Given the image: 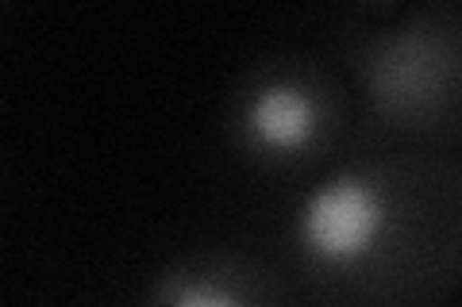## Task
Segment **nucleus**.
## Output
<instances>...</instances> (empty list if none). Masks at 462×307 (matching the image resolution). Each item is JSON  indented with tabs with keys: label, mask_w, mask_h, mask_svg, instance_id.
Masks as SVG:
<instances>
[{
	"label": "nucleus",
	"mask_w": 462,
	"mask_h": 307,
	"mask_svg": "<svg viewBox=\"0 0 462 307\" xmlns=\"http://www.w3.org/2000/svg\"><path fill=\"white\" fill-rule=\"evenodd\" d=\"M173 307H243L236 296H227L224 288H208V284H193L185 288L178 300H173Z\"/></svg>",
	"instance_id": "3"
},
{
	"label": "nucleus",
	"mask_w": 462,
	"mask_h": 307,
	"mask_svg": "<svg viewBox=\"0 0 462 307\" xmlns=\"http://www.w3.org/2000/svg\"><path fill=\"white\" fill-rule=\"evenodd\" d=\"M385 230L382 193L363 177H331L300 203L297 239L316 266L346 269L378 246Z\"/></svg>",
	"instance_id": "1"
},
{
	"label": "nucleus",
	"mask_w": 462,
	"mask_h": 307,
	"mask_svg": "<svg viewBox=\"0 0 462 307\" xmlns=\"http://www.w3.org/2000/svg\"><path fill=\"white\" fill-rule=\"evenodd\" d=\"M312 100L293 89V85H270V89L254 93L251 108H247V123L251 135L270 146V150H297L305 146L312 135Z\"/></svg>",
	"instance_id": "2"
}]
</instances>
